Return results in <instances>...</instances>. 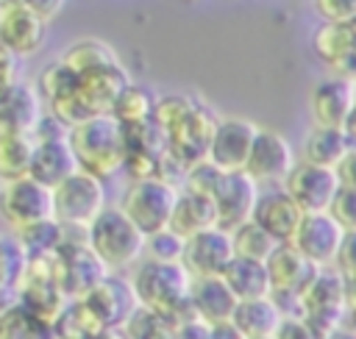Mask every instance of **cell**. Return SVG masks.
I'll use <instances>...</instances> for the list:
<instances>
[{
	"mask_svg": "<svg viewBox=\"0 0 356 339\" xmlns=\"http://www.w3.org/2000/svg\"><path fill=\"white\" fill-rule=\"evenodd\" d=\"M61 61L75 75H83V72H92V69L117 64L120 56H117V50L108 42H103L97 36H83V39H75V42L67 44V50L61 53Z\"/></svg>",
	"mask_w": 356,
	"mask_h": 339,
	"instance_id": "28",
	"label": "cell"
},
{
	"mask_svg": "<svg viewBox=\"0 0 356 339\" xmlns=\"http://www.w3.org/2000/svg\"><path fill=\"white\" fill-rule=\"evenodd\" d=\"M345 297H348L345 325H350L356 331V275H345Z\"/></svg>",
	"mask_w": 356,
	"mask_h": 339,
	"instance_id": "42",
	"label": "cell"
},
{
	"mask_svg": "<svg viewBox=\"0 0 356 339\" xmlns=\"http://www.w3.org/2000/svg\"><path fill=\"white\" fill-rule=\"evenodd\" d=\"M128 283L136 297V306L159 311V314H172L178 320L192 317V314H186L192 275L186 272V267L181 261L142 258L134 267Z\"/></svg>",
	"mask_w": 356,
	"mask_h": 339,
	"instance_id": "2",
	"label": "cell"
},
{
	"mask_svg": "<svg viewBox=\"0 0 356 339\" xmlns=\"http://www.w3.org/2000/svg\"><path fill=\"white\" fill-rule=\"evenodd\" d=\"M312 50L328 72L356 81V42L345 22H320L312 33Z\"/></svg>",
	"mask_w": 356,
	"mask_h": 339,
	"instance_id": "19",
	"label": "cell"
},
{
	"mask_svg": "<svg viewBox=\"0 0 356 339\" xmlns=\"http://www.w3.org/2000/svg\"><path fill=\"white\" fill-rule=\"evenodd\" d=\"M47 25L42 17H36L31 8H25L22 3H11V6H0V39L19 56H36L44 47L47 39Z\"/></svg>",
	"mask_w": 356,
	"mask_h": 339,
	"instance_id": "18",
	"label": "cell"
},
{
	"mask_svg": "<svg viewBox=\"0 0 356 339\" xmlns=\"http://www.w3.org/2000/svg\"><path fill=\"white\" fill-rule=\"evenodd\" d=\"M325 339H356V331H353L350 325H342V328H337L334 333H328Z\"/></svg>",
	"mask_w": 356,
	"mask_h": 339,
	"instance_id": "44",
	"label": "cell"
},
{
	"mask_svg": "<svg viewBox=\"0 0 356 339\" xmlns=\"http://www.w3.org/2000/svg\"><path fill=\"white\" fill-rule=\"evenodd\" d=\"M236 308V297L228 289V283L220 275H203V278H192L189 286V314L206 325L214 322H225L231 320Z\"/></svg>",
	"mask_w": 356,
	"mask_h": 339,
	"instance_id": "22",
	"label": "cell"
},
{
	"mask_svg": "<svg viewBox=\"0 0 356 339\" xmlns=\"http://www.w3.org/2000/svg\"><path fill=\"white\" fill-rule=\"evenodd\" d=\"M75 86H78V75H75L61 58H56V61H50L47 67H42V72H39V78H36V92H39L44 108L61 106L67 97H72Z\"/></svg>",
	"mask_w": 356,
	"mask_h": 339,
	"instance_id": "30",
	"label": "cell"
},
{
	"mask_svg": "<svg viewBox=\"0 0 356 339\" xmlns=\"http://www.w3.org/2000/svg\"><path fill=\"white\" fill-rule=\"evenodd\" d=\"M33 153L31 133H0V183L28 175Z\"/></svg>",
	"mask_w": 356,
	"mask_h": 339,
	"instance_id": "31",
	"label": "cell"
},
{
	"mask_svg": "<svg viewBox=\"0 0 356 339\" xmlns=\"http://www.w3.org/2000/svg\"><path fill=\"white\" fill-rule=\"evenodd\" d=\"M153 106H156V94H153L147 86L131 81V83L120 92V97L114 100L111 114H114L122 125H139V122H150Z\"/></svg>",
	"mask_w": 356,
	"mask_h": 339,
	"instance_id": "32",
	"label": "cell"
},
{
	"mask_svg": "<svg viewBox=\"0 0 356 339\" xmlns=\"http://www.w3.org/2000/svg\"><path fill=\"white\" fill-rule=\"evenodd\" d=\"M220 278L228 283V289L234 292L236 300H250V297L270 295V275H267V264L264 261L234 256L225 264V270L220 272Z\"/></svg>",
	"mask_w": 356,
	"mask_h": 339,
	"instance_id": "26",
	"label": "cell"
},
{
	"mask_svg": "<svg viewBox=\"0 0 356 339\" xmlns=\"http://www.w3.org/2000/svg\"><path fill=\"white\" fill-rule=\"evenodd\" d=\"M67 142L75 153L78 170L97 175L100 181L117 178L125 170V128L114 114H95L67 128Z\"/></svg>",
	"mask_w": 356,
	"mask_h": 339,
	"instance_id": "1",
	"label": "cell"
},
{
	"mask_svg": "<svg viewBox=\"0 0 356 339\" xmlns=\"http://www.w3.org/2000/svg\"><path fill=\"white\" fill-rule=\"evenodd\" d=\"M25 8H31L36 17H42L44 22H50V19H56L61 11H64V6H67V0H19Z\"/></svg>",
	"mask_w": 356,
	"mask_h": 339,
	"instance_id": "39",
	"label": "cell"
},
{
	"mask_svg": "<svg viewBox=\"0 0 356 339\" xmlns=\"http://www.w3.org/2000/svg\"><path fill=\"white\" fill-rule=\"evenodd\" d=\"M172 339H209V325L195 317H184V320H178Z\"/></svg>",
	"mask_w": 356,
	"mask_h": 339,
	"instance_id": "40",
	"label": "cell"
},
{
	"mask_svg": "<svg viewBox=\"0 0 356 339\" xmlns=\"http://www.w3.org/2000/svg\"><path fill=\"white\" fill-rule=\"evenodd\" d=\"M19 69H22V58L0 39V86L19 81Z\"/></svg>",
	"mask_w": 356,
	"mask_h": 339,
	"instance_id": "37",
	"label": "cell"
},
{
	"mask_svg": "<svg viewBox=\"0 0 356 339\" xmlns=\"http://www.w3.org/2000/svg\"><path fill=\"white\" fill-rule=\"evenodd\" d=\"M273 339H320V336L300 317H284V322H281V328L275 331Z\"/></svg>",
	"mask_w": 356,
	"mask_h": 339,
	"instance_id": "38",
	"label": "cell"
},
{
	"mask_svg": "<svg viewBox=\"0 0 356 339\" xmlns=\"http://www.w3.org/2000/svg\"><path fill=\"white\" fill-rule=\"evenodd\" d=\"M211 225H217L211 197L203 192H192V189L178 186V200H175V208L170 217V228L186 239V236H192L203 228H211Z\"/></svg>",
	"mask_w": 356,
	"mask_h": 339,
	"instance_id": "25",
	"label": "cell"
},
{
	"mask_svg": "<svg viewBox=\"0 0 356 339\" xmlns=\"http://www.w3.org/2000/svg\"><path fill=\"white\" fill-rule=\"evenodd\" d=\"M209 339H245V336L239 333V328L231 320H225V322L209 325Z\"/></svg>",
	"mask_w": 356,
	"mask_h": 339,
	"instance_id": "43",
	"label": "cell"
},
{
	"mask_svg": "<svg viewBox=\"0 0 356 339\" xmlns=\"http://www.w3.org/2000/svg\"><path fill=\"white\" fill-rule=\"evenodd\" d=\"M11 3H19V0H0V6H11Z\"/></svg>",
	"mask_w": 356,
	"mask_h": 339,
	"instance_id": "47",
	"label": "cell"
},
{
	"mask_svg": "<svg viewBox=\"0 0 356 339\" xmlns=\"http://www.w3.org/2000/svg\"><path fill=\"white\" fill-rule=\"evenodd\" d=\"M345 131H348V136H350V144L356 147V108H353V114H350V119H348Z\"/></svg>",
	"mask_w": 356,
	"mask_h": 339,
	"instance_id": "45",
	"label": "cell"
},
{
	"mask_svg": "<svg viewBox=\"0 0 356 339\" xmlns=\"http://www.w3.org/2000/svg\"><path fill=\"white\" fill-rule=\"evenodd\" d=\"M78 170L75 153L67 142V136H53V139H33V153H31V167L28 175L36 178L44 186H56L67 175Z\"/></svg>",
	"mask_w": 356,
	"mask_h": 339,
	"instance_id": "23",
	"label": "cell"
},
{
	"mask_svg": "<svg viewBox=\"0 0 356 339\" xmlns=\"http://www.w3.org/2000/svg\"><path fill=\"white\" fill-rule=\"evenodd\" d=\"M175 200H178V183L175 181H170L164 175H145V178L128 181L117 206L147 236V233H156V231L170 225Z\"/></svg>",
	"mask_w": 356,
	"mask_h": 339,
	"instance_id": "5",
	"label": "cell"
},
{
	"mask_svg": "<svg viewBox=\"0 0 356 339\" xmlns=\"http://www.w3.org/2000/svg\"><path fill=\"white\" fill-rule=\"evenodd\" d=\"M337 175L342 186H356V147H350L348 156L337 164Z\"/></svg>",
	"mask_w": 356,
	"mask_h": 339,
	"instance_id": "41",
	"label": "cell"
},
{
	"mask_svg": "<svg viewBox=\"0 0 356 339\" xmlns=\"http://www.w3.org/2000/svg\"><path fill=\"white\" fill-rule=\"evenodd\" d=\"M231 258H234L231 231L222 225H211L186 236L181 264L192 278H203V275H220Z\"/></svg>",
	"mask_w": 356,
	"mask_h": 339,
	"instance_id": "15",
	"label": "cell"
},
{
	"mask_svg": "<svg viewBox=\"0 0 356 339\" xmlns=\"http://www.w3.org/2000/svg\"><path fill=\"white\" fill-rule=\"evenodd\" d=\"M295 150L289 139L275 131V128H261L256 131V139L250 144L245 172L259 183V186H281L289 170L295 167Z\"/></svg>",
	"mask_w": 356,
	"mask_h": 339,
	"instance_id": "10",
	"label": "cell"
},
{
	"mask_svg": "<svg viewBox=\"0 0 356 339\" xmlns=\"http://www.w3.org/2000/svg\"><path fill=\"white\" fill-rule=\"evenodd\" d=\"M289 197L303 208V211H328L339 183V175L334 167H323V164H312V161H295V167L289 170V175L281 183Z\"/></svg>",
	"mask_w": 356,
	"mask_h": 339,
	"instance_id": "11",
	"label": "cell"
},
{
	"mask_svg": "<svg viewBox=\"0 0 356 339\" xmlns=\"http://www.w3.org/2000/svg\"><path fill=\"white\" fill-rule=\"evenodd\" d=\"M261 186L245 172V170H231V172H220L214 189H211V203H214V214H217V225L222 228H234L245 220L253 217L256 208V197H259Z\"/></svg>",
	"mask_w": 356,
	"mask_h": 339,
	"instance_id": "14",
	"label": "cell"
},
{
	"mask_svg": "<svg viewBox=\"0 0 356 339\" xmlns=\"http://www.w3.org/2000/svg\"><path fill=\"white\" fill-rule=\"evenodd\" d=\"M334 267H337L342 275H356V228L345 231Z\"/></svg>",
	"mask_w": 356,
	"mask_h": 339,
	"instance_id": "36",
	"label": "cell"
},
{
	"mask_svg": "<svg viewBox=\"0 0 356 339\" xmlns=\"http://www.w3.org/2000/svg\"><path fill=\"white\" fill-rule=\"evenodd\" d=\"M270 339H273V336H270Z\"/></svg>",
	"mask_w": 356,
	"mask_h": 339,
	"instance_id": "48",
	"label": "cell"
},
{
	"mask_svg": "<svg viewBox=\"0 0 356 339\" xmlns=\"http://www.w3.org/2000/svg\"><path fill=\"white\" fill-rule=\"evenodd\" d=\"M53 220L67 228H86L106 206V181L86 170H75L50 189Z\"/></svg>",
	"mask_w": 356,
	"mask_h": 339,
	"instance_id": "6",
	"label": "cell"
},
{
	"mask_svg": "<svg viewBox=\"0 0 356 339\" xmlns=\"http://www.w3.org/2000/svg\"><path fill=\"white\" fill-rule=\"evenodd\" d=\"M350 136L345 128H331V125H312L306 142H303V161L334 167L348 156L350 150Z\"/></svg>",
	"mask_w": 356,
	"mask_h": 339,
	"instance_id": "27",
	"label": "cell"
},
{
	"mask_svg": "<svg viewBox=\"0 0 356 339\" xmlns=\"http://www.w3.org/2000/svg\"><path fill=\"white\" fill-rule=\"evenodd\" d=\"M267 275H270V295L278 300L286 317H295L298 308V295L309 286V281L317 275V264H312L295 245L281 242L273 256L264 261Z\"/></svg>",
	"mask_w": 356,
	"mask_h": 339,
	"instance_id": "9",
	"label": "cell"
},
{
	"mask_svg": "<svg viewBox=\"0 0 356 339\" xmlns=\"http://www.w3.org/2000/svg\"><path fill=\"white\" fill-rule=\"evenodd\" d=\"M356 108V81L328 72L312 86L309 94V114L314 125L345 128Z\"/></svg>",
	"mask_w": 356,
	"mask_h": 339,
	"instance_id": "16",
	"label": "cell"
},
{
	"mask_svg": "<svg viewBox=\"0 0 356 339\" xmlns=\"http://www.w3.org/2000/svg\"><path fill=\"white\" fill-rule=\"evenodd\" d=\"M0 220L8 225L11 233L53 220L50 186L39 183L31 175L0 183Z\"/></svg>",
	"mask_w": 356,
	"mask_h": 339,
	"instance_id": "8",
	"label": "cell"
},
{
	"mask_svg": "<svg viewBox=\"0 0 356 339\" xmlns=\"http://www.w3.org/2000/svg\"><path fill=\"white\" fill-rule=\"evenodd\" d=\"M42 114L44 103L36 86L25 81L0 86V133H33Z\"/></svg>",
	"mask_w": 356,
	"mask_h": 339,
	"instance_id": "20",
	"label": "cell"
},
{
	"mask_svg": "<svg viewBox=\"0 0 356 339\" xmlns=\"http://www.w3.org/2000/svg\"><path fill=\"white\" fill-rule=\"evenodd\" d=\"M184 236L178 231H172L170 225L156 231V233H147L145 236V256L147 258H159V261H181L184 256Z\"/></svg>",
	"mask_w": 356,
	"mask_h": 339,
	"instance_id": "33",
	"label": "cell"
},
{
	"mask_svg": "<svg viewBox=\"0 0 356 339\" xmlns=\"http://www.w3.org/2000/svg\"><path fill=\"white\" fill-rule=\"evenodd\" d=\"M328 211L334 214V220L345 231L356 228V186H339L334 200H331V206H328Z\"/></svg>",
	"mask_w": 356,
	"mask_h": 339,
	"instance_id": "34",
	"label": "cell"
},
{
	"mask_svg": "<svg viewBox=\"0 0 356 339\" xmlns=\"http://www.w3.org/2000/svg\"><path fill=\"white\" fill-rule=\"evenodd\" d=\"M342 236H345V228L334 220L331 211H303L300 225L289 239V245H295L312 264L334 267Z\"/></svg>",
	"mask_w": 356,
	"mask_h": 339,
	"instance_id": "12",
	"label": "cell"
},
{
	"mask_svg": "<svg viewBox=\"0 0 356 339\" xmlns=\"http://www.w3.org/2000/svg\"><path fill=\"white\" fill-rule=\"evenodd\" d=\"M303 208L289 197L284 186H261L253 208V220L267 228L278 242H289L300 225Z\"/></svg>",
	"mask_w": 356,
	"mask_h": 339,
	"instance_id": "21",
	"label": "cell"
},
{
	"mask_svg": "<svg viewBox=\"0 0 356 339\" xmlns=\"http://www.w3.org/2000/svg\"><path fill=\"white\" fill-rule=\"evenodd\" d=\"M231 245H234V256L267 261L281 242L250 217V220H245V222H239V225L231 228Z\"/></svg>",
	"mask_w": 356,
	"mask_h": 339,
	"instance_id": "29",
	"label": "cell"
},
{
	"mask_svg": "<svg viewBox=\"0 0 356 339\" xmlns=\"http://www.w3.org/2000/svg\"><path fill=\"white\" fill-rule=\"evenodd\" d=\"M320 22H345L356 14V0H312Z\"/></svg>",
	"mask_w": 356,
	"mask_h": 339,
	"instance_id": "35",
	"label": "cell"
},
{
	"mask_svg": "<svg viewBox=\"0 0 356 339\" xmlns=\"http://www.w3.org/2000/svg\"><path fill=\"white\" fill-rule=\"evenodd\" d=\"M86 247L108 272H122L145 258V233L120 206H106L86 225Z\"/></svg>",
	"mask_w": 356,
	"mask_h": 339,
	"instance_id": "3",
	"label": "cell"
},
{
	"mask_svg": "<svg viewBox=\"0 0 356 339\" xmlns=\"http://www.w3.org/2000/svg\"><path fill=\"white\" fill-rule=\"evenodd\" d=\"M348 297H345V275L337 267H320L309 286L298 295L295 317H300L320 339L345 325Z\"/></svg>",
	"mask_w": 356,
	"mask_h": 339,
	"instance_id": "4",
	"label": "cell"
},
{
	"mask_svg": "<svg viewBox=\"0 0 356 339\" xmlns=\"http://www.w3.org/2000/svg\"><path fill=\"white\" fill-rule=\"evenodd\" d=\"M256 131H259V125L248 117H220L214 131H211L206 158L222 172L245 170V161H248L250 144L256 139Z\"/></svg>",
	"mask_w": 356,
	"mask_h": 339,
	"instance_id": "13",
	"label": "cell"
},
{
	"mask_svg": "<svg viewBox=\"0 0 356 339\" xmlns=\"http://www.w3.org/2000/svg\"><path fill=\"white\" fill-rule=\"evenodd\" d=\"M81 303L86 306V311L95 317V322L100 328H120L131 317V311L136 308V297L131 292V283L117 281L111 275L100 278L89 292H83Z\"/></svg>",
	"mask_w": 356,
	"mask_h": 339,
	"instance_id": "17",
	"label": "cell"
},
{
	"mask_svg": "<svg viewBox=\"0 0 356 339\" xmlns=\"http://www.w3.org/2000/svg\"><path fill=\"white\" fill-rule=\"evenodd\" d=\"M345 25H348V31H350V36H353V42H356V14H353V17H348V19H345Z\"/></svg>",
	"mask_w": 356,
	"mask_h": 339,
	"instance_id": "46",
	"label": "cell"
},
{
	"mask_svg": "<svg viewBox=\"0 0 356 339\" xmlns=\"http://www.w3.org/2000/svg\"><path fill=\"white\" fill-rule=\"evenodd\" d=\"M217 119L220 117L214 114L211 106H206L200 97H189L186 111L164 131V147H167L170 161L186 170L189 164L206 158V147H209Z\"/></svg>",
	"mask_w": 356,
	"mask_h": 339,
	"instance_id": "7",
	"label": "cell"
},
{
	"mask_svg": "<svg viewBox=\"0 0 356 339\" xmlns=\"http://www.w3.org/2000/svg\"><path fill=\"white\" fill-rule=\"evenodd\" d=\"M284 308L273 295L264 297H250V300H236V308L231 314V322L239 328L245 339H270L284 322Z\"/></svg>",
	"mask_w": 356,
	"mask_h": 339,
	"instance_id": "24",
	"label": "cell"
}]
</instances>
